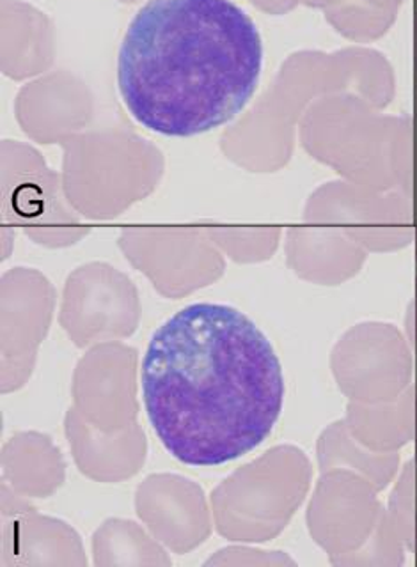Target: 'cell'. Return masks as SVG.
<instances>
[{
	"label": "cell",
	"mask_w": 417,
	"mask_h": 567,
	"mask_svg": "<svg viewBox=\"0 0 417 567\" xmlns=\"http://www.w3.org/2000/svg\"><path fill=\"white\" fill-rule=\"evenodd\" d=\"M135 505L156 539L176 554H185L208 537L203 495L189 478L151 475L139 487Z\"/></svg>",
	"instance_id": "4"
},
{
	"label": "cell",
	"mask_w": 417,
	"mask_h": 567,
	"mask_svg": "<svg viewBox=\"0 0 417 567\" xmlns=\"http://www.w3.org/2000/svg\"><path fill=\"white\" fill-rule=\"evenodd\" d=\"M262 35L231 0H150L118 55V87L133 120L192 137L233 120L253 97Z\"/></svg>",
	"instance_id": "2"
},
{
	"label": "cell",
	"mask_w": 417,
	"mask_h": 567,
	"mask_svg": "<svg viewBox=\"0 0 417 567\" xmlns=\"http://www.w3.org/2000/svg\"><path fill=\"white\" fill-rule=\"evenodd\" d=\"M142 399L183 465H224L262 445L283 412L284 378L265 333L238 309L192 303L151 337Z\"/></svg>",
	"instance_id": "1"
},
{
	"label": "cell",
	"mask_w": 417,
	"mask_h": 567,
	"mask_svg": "<svg viewBox=\"0 0 417 567\" xmlns=\"http://www.w3.org/2000/svg\"><path fill=\"white\" fill-rule=\"evenodd\" d=\"M94 564L96 566H171L164 549L153 543L138 523L109 519L94 534Z\"/></svg>",
	"instance_id": "5"
},
{
	"label": "cell",
	"mask_w": 417,
	"mask_h": 567,
	"mask_svg": "<svg viewBox=\"0 0 417 567\" xmlns=\"http://www.w3.org/2000/svg\"><path fill=\"white\" fill-rule=\"evenodd\" d=\"M141 318L138 289L112 266L93 262L70 275L62 301V328L79 348L132 336Z\"/></svg>",
	"instance_id": "3"
}]
</instances>
